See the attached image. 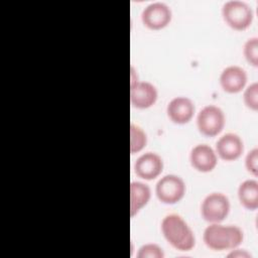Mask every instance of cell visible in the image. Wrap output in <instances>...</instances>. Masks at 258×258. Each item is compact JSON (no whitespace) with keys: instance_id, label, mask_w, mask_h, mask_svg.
<instances>
[{"instance_id":"obj_20","label":"cell","mask_w":258,"mask_h":258,"mask_svg":"<svg viewBox=\"0 0 258 258\" xmlns=\"http://www.w3.org/2000/svg\"><path fill=\"white\" fill-rule=\"evenodd\" d=\"M245 166L247 170L254 176L258 174V149L253 148L250 150L245 158Z\"/></svg>"},{"instance_id":"obj_16","label":"cell","mask_w":258,"mask_h":258,"mask_svg":"<svg viewBox=\"0 0 258 258\" xmlns=\"http://www.w3.org/2000/svg\"><path fill=\"white\" fill-rule=\"evenodd\" d=\"M147 143V135L144 130L133 123L130 124V152L135 154L141 151Z\"/></svg>"},{"instance_id":"obj_6","label":"cell","mask_w":258,"mask_h":258,"mask_svg":"<svg viewBox=\"0 0 258 258\" xmlns=\"http://www.w3.org/2000/svg\"><path fill=\"white\" fill-rule=\"evenodd\" d=\"M230 212V201L222 192H211L202 202L201 214L209 223H221Z\"/></svg>"},{"instance_id":"obj_14","label":"cell","mask_w":258,"mask_h":258,"mask_svg":"<svg viewBox=\"0 0 258 258\" xmlns=\"http://www.w3.org/2000/svg\"><path fill=\"white\" fill-rule=\"evenodd\" d=\"M150 197L151 190L146 183L142 181H132L130 183V216L134 217L146 206Z\"/></svg>"},{"instance_id":"obj_10","label":"cell","mask_w":258,"mask_h":258,"mask_svg":"<svg viewBox=\"0 0 258 258\" xmlns=\"http://www.w3.org/2000/svg\"><path fill=\"white\" fill-rule=\"evenodd\" d=\"M189 161L191 166L201 172L212 171L218 163L216 151L208 144H198L190 150Z\"/></svg>"},{"instance_id":"obj_7","label":"cell","mask_w":258,"mask_h":258,"mask_svg":"<svg viewBox=\"0 0 258 258\" xmlns=\"http://www.w3.org/2000/svg\"><path fill=\"white\" fill-rule=\"evenodd\" d=\"M170 7L163 2H152L148 4L141 13L143 24L153 30H159L167 26L171 20Z\"/></svg>"},{"instance_id":"obj_21","label":"cell","mask_w":258,"mask_h":258,"mask_svg":"<svg viewBox=\"0 0 258 258\" xmlns=\"http://www.w3.org/2000/svg\"><path fill=\"white\" fill-rule=\"evenodd\" d=\"M229 258H250L251 254L248 253L246 250H241V249H233L231 252L227 255Z\"/></svg>"},{"instance_id":"obj_15","label":"cell","mask_w":258,"mask_h":258,"mask_svg":"<svg viewBox=\"0 0 258 258\" xmlns=\"http://www.w3.org/2000/svg\"><path fill=\"white\" fill-rule=\"evenodd\" d=\"M238 198L246 209L256 210L258 208V182L255 179L244 180L238 187Z\"/></svg>"},{"instance_id":"obj_17","label":"cell","mask_w":258,"mask_h":258,"mask_svg":"<svg viewBox=\"0 0 258 258\" xmlns=\"http://www.w3.org/2000/svg\"><path fill=\"white\" fill-rule=\"evenodd\" d=\"M243 52L247 61L250 64L257 67L258 66V37L254 36L249 38L244 44Z\"/></svg>"},{"instance_id":"obj_22","label":"cell","mask_w":258,"mask_h":258,"mask_svg":"<svg viewBox=\"0 0 258 258\" xmlns=\"http://www.w3.org/2000/svg\"><path fill=\"white\" fill-rule=\"evenodd\" d=\"M130 86H132V85H134V84H136L137 82H139V80H138V76H137V73L135 72V70H134V68L133 67H131V74H130Z\"/></svg>"},{"instance_id":"obj_18","label":"cell","mask_w":258,"mask_h":258,"mask_svg":"<svg viewBox=\"0 0 258 258\" xmlns=\"http://www.w3.org/2000/svg\"><path fill=\"white\" fill-rule=\"evenodd\" d=\"M245 105L253 111L258 110V84L256 82L249 85L243 94Z\"/></svg>"},{"instance_id":"obj_11","label":"cell","mask_w":258,"mask_h":258,"mask_svg":"<svg viewBox=\"0 0 258 258\" xmlns=\"http://www.w3.org/2000/svg\"><path fill=\"white\" fill-rule=\"evenodd\" d=\"M194 102L183 96L175 97L167 104L166 113L168 118L175 124L188 123L195 114Z\"/></svg>"},{"instance_id":"obj_1","label":"cell","mask_w":258,"mask_h":258,"mask_svg":"<svg viewBox=\"0 0 258 258\" xmlns=\"http://www.w3.org/2000/svg\"><path fill=\"white\" fill-rule=\"evenodd\" d=\"M161 232L165 240L178 251H190L196 245L192 230L177 214H169L162 219Z\"/></svg>"},{"instance_id":"obj_19","label":"cell","mask_w":258,"mask_h":258,"mask_svg":"<svg viewBox=\"0 0 258 258\" xmlns=\"http://www.w3.org/2000/svg\"><path fill=\"white\" fill-rule=\"evenodd\" d=\"M164 252L162 248L154 243L142 245L137 253V258H163Z\"/></svg>"},{"instance_id":"obj_3","label":"cell","mask_w":258,"mask_h":258,"mask_svg":"<svg viewBox=\"0 0 258 258\" xmlns=\"http://www.w3.org/2000/svg\"><path fill=\"white\" fill-rule=\"evenodd\" d=\"M222 16L225 22L236 30H244L253 21V10L250 5L240 0H229L222 7Z\"/></svg>"},{"instance_id":"obj_4","label":"cell","mask_w":258,"mask_h":258,"mask_svg":"<svg viewBox=\"0 0 258 258\" xmlns=\"http://www.w3.org/2000/svg\"><path fill=\"white\" fill-rule=\"evenodd\" d=\"M226 117L223 110L215 105L205 106L197 116L198 129L205 136H217L224 129Z\"/></svg>"},{"instance_id":"obj_5","label":"cell","mask_w":258,"mask_h":258,"mask_svg":"<svg viewBox=\"0 0 258 258\" xmlns=\"http://www.w3.org/2000/svg\"><path fill=\"white\" fill-rule=\"evenodd\" d=\"M155 194L158 200L166 205L178 203L185 194V183L176 174H166L159 178L155 185Z\"/></svg>"},{"instance_id":"obj_13","label":"cell","mask_w":258,"mask_h":258,"mask_svg":"<svg viewBox=\"0 0 258 258\" xmlns=\"http://www.w3.org/2000/svg\"><path fill=\"white\" fill-rule=\"evenodd\" d=\"M246 83V71L238 66H229L225 68L220 75V85L222 89L230 94H235L242 91Z\"/></svg>"},{"instance_id":"obj_9","label":"cell","mask_w":258,"mask_h":258,"mask_svg":"<svg viewBox=\"0 0 258 258\" xmlns=\"http://www.w3.org/2000/svg\"><path fill=\"white\" fill-rule=\"evenodd\" d=\"M158 98L157 89L149 82H137L130 86V103L137 109L153 106Z\"/></svg>"},{"instance_id":"obj_12","label":"cell","mask_w":258,"mask_h":258,"mask_svg":"<svg viewBox=\"0 0 258 258\" xmlns=\"http://www.w3.org/2000/svg\"><path fill=\"white\" fill-rule=\"evenodd\" d=\"M244 143L241 137L235 133H226L216 142V153L226 161H232L241 156Z\"/></svg>"},{"instance_id":"obj_8","label":"cell","mask_w":258,"mask_h":258,"mask_svg":"<svg viewBox=\"0 0 258 258\" xmlns=\"http://www.w3.org/2000/svg\"><path fill=\"white\" fill-rule=\"evenodd\" d=\"M135 173L146 180H151L159 176L163 170V160L155 152H145L141 154L134 164Z\"/></svg>"},{"instance_id":"obj_2","label":"cell","mask_w":258,"mask_h":258,"mask_svg":"<svg viewBox=\"0 0 258 258\" xmlns=\"http://www.w3.org/2000/svg\"><path fill=\"white\" fill-rule=\"evenodd\" d=\"M203 239L206 246L214 251L233 250L242 243L243 232L235 225L210 223L204 231Z\"/></svg>"}]
</instances>
